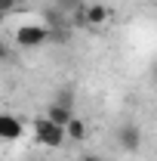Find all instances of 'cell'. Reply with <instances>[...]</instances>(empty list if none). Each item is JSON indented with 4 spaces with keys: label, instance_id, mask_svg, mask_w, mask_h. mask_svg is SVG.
<instances>
[{
    "label": "cell",
    "instance_id": "cell-1",
    "mask_svg": "<svg viewBox=\"0 0 157 161\" xmlns=\"http://www.w3.org/2000/svg\"><path fill=\"white\" fill-rule=\"evenodd\" d=\"M16 43L22 50H37L43 43H49V25H37V22H28L16 28Z\"/></svg>",
    "mask_w": 157,
    "mask_h": 161
},
{
    "label": "cell",
    "instance_id": "cell-2",
    "mask_svg": "<svg viewBox=\"0 0 157 161\" xmlns=\"http://www.w3.org/2000/svg\"><path fill=\"white\" fill-rule=\"evenodd\" d=\"M34 136H37V142L46 146V149H59L62 142H65V127H59L56 121H49L43 115V118L34 121Z\"/></svg>",
    "mask_w": 157,
    "mask_h": 161
},
{
    "label": "cell",
    "instance_id": "cell-3",
    "mask_svg": "<svg viewBox=\"0 0 157 161\" xmlns=\"http://www.w3.org/2000/svg\"><path fill=\"white\" fill-rule=\"evenodd\" d=\"M117 146L123 152H139L142 149V127L139 124H123V127H117Z\"/></svg>",
    "mask_w": 157,
    "mask_h": 161
},
{
    "label": "cell",
    "instance_id": "cell-4",
    "mask_svg": "<svg viewBox=\"0 0 157 161\" xmlns=\"http://www.w3.org/2000/svg\"><path fill=\"white\" fill-rule=\"evenodd\" d=\"M22 133H25V124H22V118L9 115V112H0V142L22 140Z\"/></svg>",
    "mask_w": 157,
    "mask_h": 161
},
{
    "label": "cell",
    "instance_id": "cell-5",
    "mask_svg": "<svg viewBox=\"0 0 157 161\" xmlns=\"http://www.w3.org/2000/svg\"><path fill=\"white\" fill-rule=\"evenodd\" d=\"M80 13H83V22H86L89 28H102V25L108 22V6H105V3H86Z\"/></svg>",
    "mask_w": 157,
    "mask_h": 161
},
{
    "label": "cell",
    "instance_id": "cell-6",
    "mask_svg": "<svg viewBox=\"0 0 157 161\" xmlns=\"http://www.w3.org/2000/svg\"><path fill=\"white\" fill-rule=\"evenodd\" d=\"M46 118H49V121H56L59 127H65L68 121L74 118V108H71V102L56 99V102H49V108H46Z\"/></svg>",
    "mask_w": 157,
    "mask_h": 161
},
{
    "label": "cell",
    "instance_id": "cell-7",
    "mask_svg": "<svg viewBox=\"0 0 157 161\" xmlns=\"http://www.w3.org/2000/svg\"><path fill=\"white\" fill-rule=\"evenodd\" d=\"M65 136H68V140H74V142H83L86 136H89V127H86V121H80L77 115H74V118L65 124Z\"/></svg>",
    "mask_w": 157,
    "mask_h": 161
},
{
    "label": "cell",
    "instance_id": "cell-8",
    "mask_svg": "<svg viewBox=\"0 0 157 161\" xmlns=\"http://www.w3.org/2000/svg\"><path fill=\"white\" fill-rule=\"evenodd\" d=\"M19 3H22V0H0V9H3V16H9L13 9H19Z\"/></svg>",
    "mask_w": 157,
    "mask_h": 161
},
{
    "label": "cell",
    "instance_id": "cell-9",
    "mask_svg": "<svg viewBox=\"0 0 157 161\" xmlns=\"http://www.w3.org/2000/svg\"><path fill=\"white\" fill-rule=\"evenodd\" d=\"M9 59H13V50H9V47L0 40V62H9Z\"/></svg>",
    "mask_w": 157,
    "mask_h": 161
},
{
    "label": "cell",
    "instance_id": "cell-10",
    "mask_svg": "<svg viewBox=\"0 0 157 161\" xmlns=\"http://www.w3.org/2000/svg\"><path fill=\"white\" fill-rule=\"evenodd\" d=\"M80 161H105V158H99V155H83Z\"/></svg>",
    "mask_w": 157,
    "mask_h": 161
},
{
    "label": "cell",
    "instance_id": "cell-11",
    "mask_svg": "<svg viewBox=\"0 0 157 161\" xmlns=\"http://www.w3.org/2000/svg\"><path fill=\"white\" fill-rule=\"evenodd\" d=\"M154 80H157V65H154Z\"/></svg>",
    "mask_w": 157,
    "mask_h": 161
},
{
    "label": "cell",
    "instance_id": "cell-12",
    "mask_svg": "<svg viewBox=\"0 0 157 161\" xmlns=\"http://www.w3.org/2000/svg\"><path fill=\"white\" fill-rule=\"evenodd\" d=\"M0 19H3V9H0Z\"/></svg>",
    "mask_w": 157,
    "mask_h": 161
}]
</instances>
